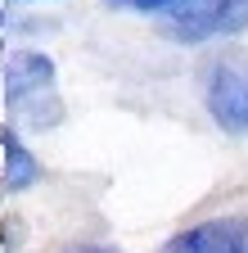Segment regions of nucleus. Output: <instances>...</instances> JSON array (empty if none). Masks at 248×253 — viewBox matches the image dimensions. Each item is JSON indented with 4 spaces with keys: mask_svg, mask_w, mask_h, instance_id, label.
<instances>
[{
    "mask_svg": "<svg viewBox=\"0 0 248 253\" xmlns=\"http://www.w3.org/2000/svg\"><path fill=\"white\" fill-rule=\"evenodd\" d=\"M5 104L14 118L23 122H36V126H50L59 122V104H54V68L45 54H32L23 50L9 59L5 68Z\"/></svg>",
    "mask_w": 248,
    "mask_h": 253,
    "instance_id": "1",
    "label": "nucleus"
},
{
    "mask_svg": "<svg viewBox=\"0 0 248 253\" xmlns=\"http://www.w3.org/2000/svg\"><path fill=\"white\" fill-rule=\"evenodd\" d=\"M163 18L176 41H212L248 27V0H167Z\"/></svg>",
    "mask_w": 248,
    "mask_h": 253,
    "instance_id": "2",
    "label": "nucleus"
},
{
    "mask_svg": "<svg viewBox=\"0 0 248 253\" xmlns=\"http://www.w3.org/2000/svg\"><path fill=\"white\" fill-rule=\"evenodd\" d=\"M208 113L230 136H248V73L216 63L208 73Z\"/></svg>",
    "mask_w": 248,
    "mask_h": 253,
    "instance_id": "3",
    "label": "nucleus"
},
{
    "mask_svg": "<svg viewBox=\"0 0 248 253\" xmlns=\"http://www.w3.org/2000/svg\"><path fill=\"white\" fill-rule=\"evenodd\" d=\"M163 253H248V217H212L180 231L163 244Z\"/></svg>",
    "mask_w": 248,
    "mask_h": 253,
    "instance_id": "4",
    "label": "nucleus"
},
{
    "mask_svg": "<svg viewBox=\"0 0 248 253\" xmlns=\"http://www.w3.org/2000/svg\"><path fill=\"white\" fill-rule=\"evenodd\" d=\"M0 145H5V181L14 185V190H23L27 181H36V158L27 154L23 145H18V136L14 131H0Z\"/></svg>",
    "mask_w": 248,
    "mask_h": 253,
    "instance_id": "5",
    "label": "nucleus"
},
{
    "mask_svg": "<svg viewBox=\"0 0 248 253\" xmlns=\"http://www.w3.org/2000/svg\"><path fill=\"white\" fill-rule=\"evenodd\" d=\"M108 5H122V9H144V14H158L163 0H108Z\"/></svg>",
    "mask_w": 248,
    "mask_h": 253,
    "instance_id": "6",
    "label": "nucleus"
},
{
    "mask_svg": "<svg viewBox=\"0 0 248 253\" xmlns=\"http://www.w3.org/2000/svg\"><path fill=\"white\" fill-rule=\"evenodd\" d=\"M72 253H117V249H104V244H86V249H72Z\"/></svg>",
    "mask_w": 248,
    "mask_h": 253,
    "instance_id": "7",
    "label": "nucleus"
}]
</instances>
